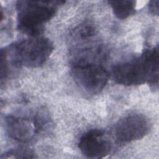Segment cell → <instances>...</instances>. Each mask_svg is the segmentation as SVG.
<instances>
[{
  "mask_svg": "<svg viewBox=\"0 0 159 159\" xmlns=\"http://www.w3.org/2000/svg\"><path fill=\"white\" fill-rule=\"evenodd\" d=\"M158 1H151L149 2L148 9L152 14L158 15Z\"/></svg>",
  "mask_w": 159,
  "mask_h": 159,
  "instance_id": "30bf717a",
  "label": "cell"
},
{
  "mask_svg": "<svg viewBox=\"0 0 159 159\" xmlns=\"http://www.w3.org/2000/svg\"><path fill=\"white\" fill-rule=\"evenodd\" d=\"M114 14L120 19H125L133 14L136 2L134 1H109Z\"/></svg>",
  "mask_w": 159,
  "mask_h": 159,
  "instance_id": "ba28073f",
  "label": "cell"
},
{
  "mask_svg": "<svg viewBox=\"0 0 159 159\" xmlns=\"http://www.w3.org/2000/svg\"><path fill=\"white\" fill-rule=\"evenodd\" d=\"M71 73L73 80L90 94H97L107 83L109 74L101 63L73 61Z\"/></svg>",
  "mask_w": 159,
  "mask_h": 159,
  "instance_id": "277c9868",
  "label": "cell"
},
{
  "mask_svg": "<svg viewBox=\"0 0 159 159\" xmlns=\"http://www.w3.org/2000/svg\"><path fill=\"white\" fill-rule=\"evenodd\" d=\"M158 48L147 49L139 57L116 65L112 68L115 81L125 86L157 84L159 71Z\"/></svg>",
  "mask_w": 159,
  "mask_h": 159,
  "instance_id": "6da1fadb",
  "label": "cell"
},
{
  "mask_svg": "<svg viewBox=\"0 0 159 159\" xmlns=\"http://www.w3.org/2000/svg\"><path fill=\"white\" fill-rule=\"evenodd\" d=\"M53 50L52 42L44 37H30L4 50L9 63L14 66L37 68L42 65Z\"/></svg>",
  "mask_w": 159,
  "mask_h": 159,
  "instance_id": "3957f363",
  "label": "cell"
},
{
  "mask_svg": "<svg viewBox=\"0 0 159 159\" xmlns=\"http://www.w3.org/2000/svg\"><path fill=\"white\" fill-rule=\"evenodd\" d=\"M61 1H19L16 4L18 29L30 37L39 36L55 16Z\"/></svg>",
  "mask_w": 159,
  "mask_h": 159,
  "instance_id": "7a4b0ae2",
  "label": "cell"
},
{
  "mask_svg": "<svg viewBox=\"0 0 159 159\" xmlns=\"http://www.w3.org/2000/svg\"><path fill=\"white\" fill-rule=\"evenodd\" d=\"M33 153L30 150L27 149H15L11 150L3 154L1 158H34Z\"/></svg>",
  "mask_w": 159,
  "mask_h": 159,
  "instance_id": "9c48e42d",
  "label": "cell"
},
{
  "mask_svg": "<svg viewBox=\"0 0 159 159\" xmlns=\"http://www.w3.org/2000/svg\"><path fill=\"white\" fill-rule=\"evenodd\" d=\"M39 127L37 120L24 117L9 115L5 119V128L9 137L20 142L31 140Z\"/></svg>",
  "mask_w": 159,
  "mask_h": 159,
  "instance_id": "52a82bcc",
  "label": "cell"
},
{
  "mask_svg": "<svg viewBox=\"0 0 159 159\" xmlns=\"http://www.w3.org/2000/svg\"><path fill=\"white\" fill-rule=\"evenodd\" d=\"M78 148L83 155L87 158H102L109 153L111 143L103 131L93 129L86 132L81 137Z\"/></svg>",
  "mask_w": 159,
  "mask_h": 159,
  "instance_id": "8992f818",
  "label": "cell"
},
{
  "mask_svg": "<svg viewBox=\"0 0 159 159\" xmlns=\"http://www.w3.org/2000/svg\"><path fill=\"white\" fill-rule=\"evenodd\" d=\"M150 124L148 119L142 114L129 115L119 120L114 133L120 143H129L145 137L149 132Z\"/></svg>",
  "mask_w": 159,
  "mask_h": 159,
  "instance_id": "5b68a950",
  "label": "cell"
}]
</instances>
